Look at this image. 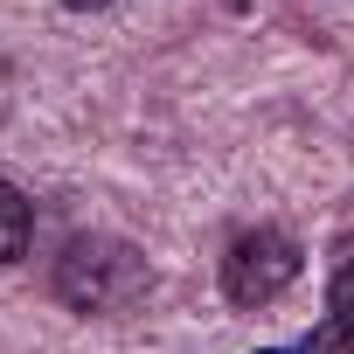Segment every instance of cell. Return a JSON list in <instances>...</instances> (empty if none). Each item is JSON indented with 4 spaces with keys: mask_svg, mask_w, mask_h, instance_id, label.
Listing matches in <instances>:
<instances>
[{
    "mask_svg": "<svg viewBox=\"0 0 354 354\" xmlns=\"http://www.w3.org/2000/svg\"><path fill=\"white\" fill-rule=\"evenodd\" d=\"M146 292V257H132L111 236H77L56 264V299L77 313H118Z\"/></svg>",
    "mask_w": 354,
    "mask_h": 354,
    "instance_id": "1",
    "label": "cell"
},
{
    "mask_svg": "<svg viewBox=\"0 0 354 354\" xmlns=\"http://www.w3.org/2000/svg\"><path fill=\"white\" fill-rule=\"evenodd\" d=\"M299 271H306L299 243H292L278 223H257V230H243V236L223 250V299L243 306V313H257V306H271L278 292H292Z\"/></svg>",
    "mask_w": 354,
    "mask_h": 354,
    "instance_id": "2",
    "label": "cell"
},
{
    "mask_svg": "<svg viewBox=\"0 0 354 354\" xmlns=\"http://www.w3.org/2000/svg\"><path fill=\"white\" fill-rule=\"evenodd\" d=\"M299 354H354V257L333 271V285H326V319L306 333Z\"/></svg>",
    "mask_w": 354,
    "mask_h": 354,
    "instance_id": "3",
    "label": "cell"
},
{
    "mask_svg": "<svg viewBox=\"0 0 354 354\" xmlns=\"http://www.w3.org/2000/svg\"><path fill=\"white\" fill-rule=\"evenodd\" d=\"M28 243H35V202L0 174V264H21Z\"/></svg>",
    "mask_w": 354,
    "mask_h": 354,
    "instance_id": "4",
    "label": "cell"
},
{
    "mask_svg": "<svg viewBox=\"0 0 354 354\" xmlns=\"http://www.w3.org/2000/svg\"><path fill=\"white\" fill-rule=\"evenodd\" d=\"M63 8L70 15H91V8H111V0H63Z\"/></svg>",
    "mask_w": 354,
    "mask_h": 354,
    "instance_id": "5",
    "label": "cell"
},
{
    "mask_svg": "<svg viewBox=\"0 0 354 354\" xmlns=\"http://www.w3.org/2000/svg\"><path fill=\"white\" fill-rule=\"evenodd\" d=\"M250 354H299V347H250Z\"/></svg>",
    "mask_w": 354,
    "mask_h": 354,
    "instance_id": "6",
    "label": "cell"
}]
</instances>
